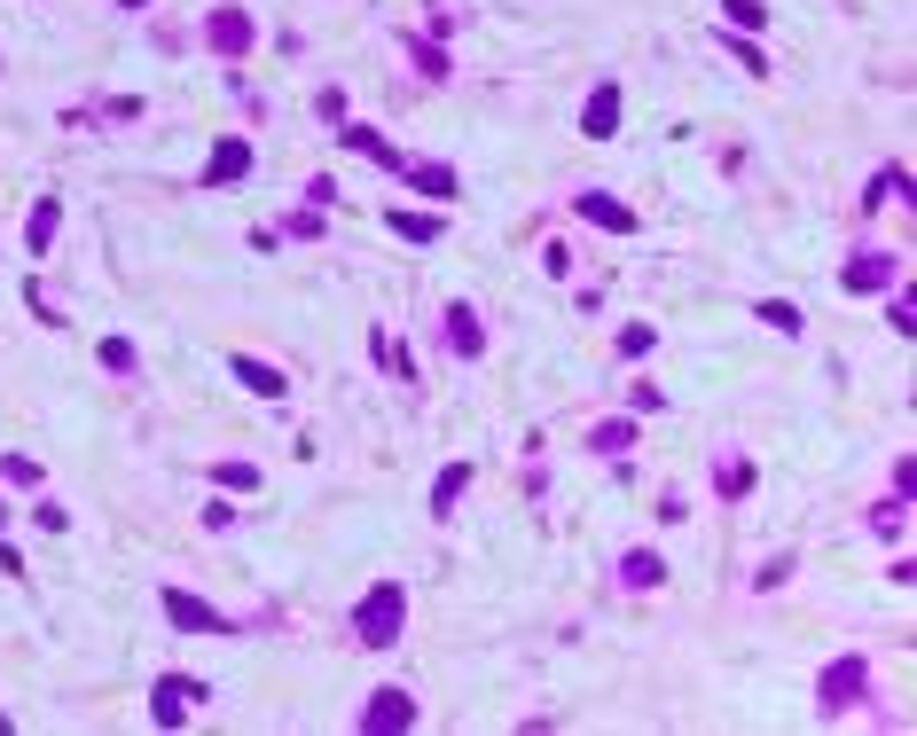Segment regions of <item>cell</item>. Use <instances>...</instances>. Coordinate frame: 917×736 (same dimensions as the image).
Masks as SVG:
<instances>
[{"label": "cell", "mask_w": 917, "mask_h": 736, "mask_svg": "<svg viewBox=\"0 0 917 736\" xmlns=\"http://www.w3.org/2000/svg\"><path fill=\"white\" fill-rule=\"evenodd\" d=\"M400 619H408V596H400V580H377L369 596H361V642H369V651H392V642H400Z\"/></svg>", "instance_id": "cell-1"}, {"label": "cell", "mask_w": 917, "mask_h": 736, "mask_svg": "<svg viewBox=\"0 0 917 736\" xmlns=\"http://www.w3.org/2000/svg\"><path fill=\"white\" fill-rule=\"evenodd\" d=\"M863 682H871V666H863V659H840V666H823V682H815L823 713H847V705L863 697Z\"/></svg>", "instance_id": "cell-2"}, {"label": "cell", "mask_w": 917, "mask_h": 736, "mask_svg": "<svg viewBox=\"0 0 917 736\" xmlns=\"http://www.w3.org/2000/svg\"><path fill=\"white\" fill-rule=\"evenodd\" d=\"M361 728H377V736H392V728H415V697H408V690H377V697L361 705Z\"/></svg>", "instance_id": "cell-3"}, {"label": "cell", "mask_w": 917, "mask_h": 736, "mask_svg": "<svg viewBox=\"0 0 917 736\" xmlns=\"http://www.w3.org/2000/svg\"><path fill=\"white\" fill-rule=\"evenodd\" d=\"M165 619H173V627H189V634H228V619H220L212 603H197L189 588H165Z\"/></svg>", "instance_id": "cell-4"}, {"label": "cell", "mask_w": 917, "mask_h": 736, "mask_svg": "<svg viewBox=\"0 0 917 736\" xmlns=\"http://www.w3.org/2000/svg\"><path fill=\"white\" fill-rule=\"evenodd\" d=\"M243 172H252V141L228 134V141L212 149V165H204V189H228V180H243Z\"/></svg>", "instance_id": "cell-5"}, {"label": "cell", "mask_w": 917, "mask_h": 736, "mask_svg": "<svg viewBox=\"0 0 917 736\" xmlns=\"http://www.w3.org/2000/svg\"><path fill=\"white\" fill-rule=\"evenodd\" d=\"M580 134H589V141H612V134H620V86H597V95H589Z\"/></svg>", "instance_id": "cell-6"}, {"label": "cell", "mask_w": 917, "mask_h": 736, "mask_svg": "<svg viewBox=\"0 0 917 736\" xmlns=\"http://www.w3.org/2000/svg\"><path fill=\"white\" fill-rule=\"evenodd\" d=\"M235 385L243 392H260V400H283L291 385H283V368H267V360H252V353H235Z\"/></svg>", "instance_id": "cell-7"}, {"label": "cell", "mask_w": 917, "mask_h": 736, "mask_svg": "<svg viewBox=\"0 0 917 736\" xmlns=\"http://www.w3.org/2000/svg\"><path fill=\"white\" fill-rule=\"evenodd\" d=\"M189 697H204V682H157V728H181V713H189Z\"/></svg>", "instance_id": "cell-8"}, {"label": "cell", "mask_w": 917, "mask_h": 736, "mask_svg": "<svg viewBox=\"0 0 917 736\" xmlns=\"http://www.w3.org/2000/svg\"><path fill=\"white\" fill-rule=\"evenodd\" d=\"M212 48H220V55H243V48H252V17H243V9H220V17H212Z\"/></svg>", "instance_id": "cell-9"}, {"label": "cell", "mask_w": 917, "mask_h": 736, "mask_svg": "<svg viewBox=\"0 0 917 736\" xmlns=\"http://www.w3.org/2000/svg\"><path fill=\"white\" fill-rule=\"evenodd\" d=\"M580 220H597V228H612V235H628V228H635V212H628V204H612V197H580Z\"/></svg>", "instance_id": "cell-10"}, {"label": "cell", "mask_w": 917, "mask_h": 736, "mask_svg": "<svg viewBox=\"0 0 917 736\" xmlns=\"http://www.w3.org/2000/svg\"><path fill=\"white\" fill-rule=\"evenodd\" d=\"M714 486L737 502V494H753V463H745V454H721V463H714Z\"/></svg>", "instance_id": "cell-11"}, {"label": "cell", "mask_w": 917, "mask_h": 736, "mask_svg": "<svg viewBox=\"0 0 917 736\" xmlns=\"http://www.w3.org/2000/svg\"><path fill=\"white\" fill-rule=\"evenodd\" d=\"M463 486H471V463H447V471H440V486H432V517H447V509L463 502Z\"/></svg>", "instance_id": "cell-12"}, {"label": "cell", "mask_w": 917, "mask_h": 736, "mask_svg": "<svg viewBox=\"0 0 917 736\" xmlns=\"http://www.w3.org/2000/svg\"><path fill=\"white\" fill-rule=\"evenodd\" d=\"M620 580H628V588H658V580H666V565L651 557V548H635V557H620Z\"/></svg>", "instance_id": "cell-13"}, {"label": "cell", "mask_w": 917, "mask_h": 736, "mask_svg": "<svg viewBox=\"0 0 917 736\" xmlns=\"http://www.w3.org/2000/svg\"><path fill=\"white\" fill-rule=\"evenodd\" d=\"M447 337H455V353H478V345H486V329H478L471 306H447Z\"/></svg>", "instance_id": "cell-14"}, {"label": "cell", "mask_w": 917, "mask_h": 736, "mask_svg": "<svg viewBox=\"0 0 917 736\" xmlns=\"http://www.w3.org/2000/svg\"><path fill=\"white\" fill-rule=\"evenodd\" d=\"M894 283V259H855L847 266V291H886Z\"/></svg>", "instance_id": "cell-15"}, {"label": "cell", "mask_w": 917, "mask_h": 736, "mask_svg": "<svg viewBox=\"0 0 917 736\" xmlns=\"http://www.w3.org/2000/svg\"><path fill=\"white\" fill-rule=\"evenodd\" d=\"M338 141H346V149H361V157H377V165H400V157H392V141H384V134H369V126H346Z\"/></svg>", "instance_id": "cell-16"}, {"label": "cell", "mask_w": 917, "mask_h": 736, "mask_svg": "<svg viewBox=\"0 0 917 736\" xmlns=\"http://www.w3.org/2000/svg\"><path fill=\"white\" fill-rule=\"evenodd\" d=\"M392 235H400V243H432L440 220H432V212H392Z\"/></svg>", "instance_id": "cell-17"}, {"label": "cell", "mask_w": 917, "mask_h": 736, "mask_svg": "<svg viewBox=\"0 0 917 736\" xmlns=\"http://www.w3.org/2000/svg\"><path fill=\"white\" fill-rule=\"evenodd\" d=\"M408 180H415L424 197H455V172H447V165H408Z\"/></svg>", "instance_id": "cell-18"}, {"label": "cell", "mask_w": 917, "mask_h": 736, "mask_svg": "<svg viewBox=\"0 0 917 736\" xmlns=\"http://www.w3.org/2000/svg\"><path fill=\"white\" fill-rule=\"evenodd\" d=\"M55 228H63V212H55V197L48 204H32V251L48 259V243H55Z\"/></svg>", "instance_id": "cell-19"}, {"label": "cell", "mask_w": 917, "mask_h": 736, "mask_svg": "<svg viewBox=\"0 0 917 736\" xmlns=\"http://www.w3.org/2000/svg\"><path fill=\"white\" fill-rule=\"evenodd\" d=\"M721 9H729V32H761V24H769L761 0H721Z\"/></svg>", "instance_id": "cell-20"}, {"label": "cell", "mask_w": 917, "mask_h": 736, "mask_svg": "<svg viewBox=\"0 0 917 736\" xmlns=\"http://www.w3.org/2000/svg\"><path fill=\"white\" fill-rule=\"evenodd\" d=\"M212 479H220V486H235V494H252V486H260V471H252V463H220Z\"/></svg>", "instance_id": "cell-21"}, {"label": "cell", "mask_w": 917, "mask_h": 736, "mask_svg": "<svg viewBox=\"0 0 917 736\" xmlns=\"http://www.w3.org/2000/svg\"><path fill=\"white\" fill-rule=\"evenodd\" d=\"M103 368H118V377H134V345H126V337H103Z\"/></svg>", "instance_id": "cell-22"}, {"label": "cell", "mask_w": 917, "mask_h": 736, "mask_svg": "<svg viewBox=\"0 0 917 736\" xmlns=\"http://www.w3.org/2000/svg\"><path fill=\"white\" fill-rule=\"evenodd\" d=\"M597 446H604V454H620V446H635V423H597Z\"/></svg>", "instance_id": "cell-23"}, {"label": "cell", "mask_w": 917, "mask_h": 736, "mask_svg": "<svg viewBox=\"0 0 917 736\" xmlns=\"http://www.w3.org/2000/svg\"><path fill=\"white\" fill-rule=\"evenodd\" d=\"M761 322H769V329H784V337H792V329H800V314H792V306H784V298H769V306H761Z\"/></svg>", "instance_id": "cell-24"}, {"label": "cell", "mask_w": 917, "mask_h": 736, "mask_svg": "<svg viewBox=\"0 0 917 736\" xmlns=\"http://www.w3.org/2000/svg\"><path fill=\"white\" fill-rule=\"evenodd\" d=\"M118 9H141V0H118Z\"/></svg>", "instance_id": "cell-25"}, {"label": "cell", "mask_w": 917, "mask_h": 736, "mask_svg": "<svg viewBox=\"0 0 917 736\" xmlns=\"http://www.w3.org/2000/svg\"><path fill=\"white\" fill-rule=\"evenodd\" d=\"M0 517H9V509H0Z\"/></svg>", "instance_id": "cell-26"}]
</instances>
